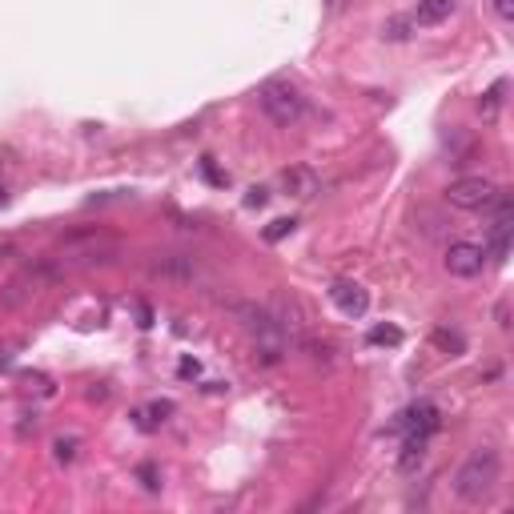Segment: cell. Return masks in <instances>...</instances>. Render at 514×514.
<instances>
[{
    "label": "cell",
    "instance_id": "obj_3",
    "mask_svg": "<svg viewBox=\"0 0 514 514\" xmlns=\"http://www.w3.org/2000/svg\"><path fill=\"white\" fill-rule=\"evenodd\" d=\"M257 105H261V113H266L274 125H297L305 113V101H302V92H297L289 81H266V85L257 89Z\"/></svg>",
    "mask_w": 514,
    "mask_h": 514
},
{
    "label": "cell",
    "instance_id": "obj_24",
    "mask_svg": "<svg viewBox=\"0 0 514 514\" xmlns=\"http://www.w3.org/2000/svg\"><path fill=\"white\" fill-rule=\"evenodd\" d=\"M266 198H269V193H266V189H249V198H246V205H266Z\"/></svg>",
    "mask_w": 514,
    "mask_h": 514
},
{
    "label": "cell",
    "instance_id": "obj_2",
    "mask_svg": "<svg viewBox=\"0 0 514 514\" xmlns=\"http://www.w3.org/2000/svg\"><path fill=\"white\" fill-rule=\"evenodd\" d=\"M121 254V238L105 229H77L61 238L57 246V266H105Z\"/></svg>",
    "mask_w": 514,
    "mask_h": 514
},
{
    "label": "cell",
    "instance_id": "obj_6",
    "mask_svg": "<svg viewBox=\"0 0 514 514\" xmlns=\"http://www.w3.org/2000/svg\"><path fill=\"white\" fill-rule=\"evenodd\" d=\"M486 266V249L474 246V241H454L451 249H446V269H451V277H479Z\"/></svg>",
    "mask_w": 514,
    "mask_h": 514
},
{
    "label": "cell",
    "instance_id": "obj_23",
    "mask_svg": "<svg viewBox=\"0 0 514 514\" xmlns=\"http://www.w3.org/2000/svg\"><path fill=\"white\" fill-rule=\"evenodd\" d=\"M8 257H16V246H13V241H0V266H5Z\"/></svg>",
    "mask_w": 514,
    "mask_h": 514
},
{
    "label": "cell",
    "instance_id": "obj_15",
    "mask_svg": "<svg viewBox=\"0 0 514 514\" xmlns=\"http://www.w3.org/2000/svg\"><path fill=\"white\" fill-rule=\"evenodd\" d=\"M370 342H373V345H398V342H402V330H398V325H373V330H370Z\"/></svg>",
    "mask_w": 514,
    "mask_h": 514
},
{
    "label": "cell",
    "instance_id": "obj_17",
    "mask_svg": "<svg viewBox=\"0 0 514 514\" xmlns=\"http://www.w3.org/2000/svg\"><path fill=\"white\" fill-rule=\"evenodd\" d=\"M297 221L294 218H277V221H269V229H266V241H282L286 233H294Z\"/></svg>",
    "mask_w": 514,
    "mask_h": 514
},
{
    "label": "cell",
    "instance_id": "obj_9",
    "mask_svg": "<svg viewBox=\"0 0 514 514\" xmlns=\"http://www.w3.org/2000/svg\"><path fill=\"white\" fill-rule=\"evenodd\" d=\"M282 185H286L289 193H294L297 201H310L314 193H317V173L305 170V165H294V170L282 173Z\"/></svg>",
    "mask_w": 514,
    "mask_h": 514
},
{
    "label": "cell",
    "instance_id": "obj_25",
    "mask_svg": "<svg viewBox=\"0 0 514 514\" xmlns=\"http://www.w3.org/2000/svg\"><path fill=\"white\" fill-rule=\"evenodd\" d=\"M345 5V0H330V8H342Z\"/></svg>",
    "mask_w": 514,
    "mask_h": 514
},
{
    "label": "cell",
    "instance_id": "obj_16",
    "mask_svg": "<svg viewBox=\"0 0 514 514\" xmlns=\"http://www.w3.org/2000/svg\"><path fill=\"white\" fill-rule=\"evenodd\" d=\"M77 451H81L77 438H57V442H53V458H57V462H73Z\"/></svg>",
    "mask_w": 514,
    "mask_h": 514
},
{
    "label": "cell",
    "instance_id": "obj_12",
    "mask_svg": "<svg viewBox=\"0 0 514 514\" xmlns=\"http://www.w3.org/2000/svg\"><path fill=\"white\" fill-rule=\"evenodd\" d=\"M426 442L430 438H422V434H406V446H402V454H398V470L402 474L418 470V466L426 462Z\"/></svg>",
    "mask_w": 514,
    "mask_h": 514
},
{
    "label": "cell",
    "instance_id": "obj_22",
    "mask_svg": "<svg viewBox=\"0 0 514 514\" xmlns=\"http://www.w3.org/2000/svg\"><path fill=\"white\" fill-rule=\"evenodd\" d=\"M198 373H201V366H198L193 358H185V362H181V378H198Z\"/></svg>",
    "mask_w": 514,
    "mask_h": 514
},
{
    "label": "cell",
    "instance_id": "obj_1",
    "mask_svg": "<svg viewBox=\"0 0 514 514\" xmlns=\"http://www.w3.org/2000/svg\"><path fill=\"white\" fill-rule=\"evenodd\" d=\"M499 474H502L499 451H490V446H479V451L466 458L462 466H458V474H454V494L474 507V502L490 499V490L499 486Z\"/></svg>",
    "mask_w": 514,
    "mask_h": 514
},
{
    "label": "cell",
    "instance_id": "obj_7",
    "mask_svg": "<svg viewBox=\"0 0 514 514\" xmlns=\"http://www.w3.org/2000/svg\"><path fill=\"white\" fill-rule=\"evenodd\" d=\"M330 302L338 305L345 317H366V310H370V294L358 282H334L330 286Z\"/></svg>",
    "mask_w": 514,
    "mask_h": 514
},
{
    "label": "cell",
    "instance_id": "obj_26",
    "mask_svg": "<svg viewBox=\"0 0 514 514\" xmlns=\"http://www.w3.org/2000/svg\"><path fill=\"white\" fill-rule=\"evenodd\" d=\"M0 198H5V185H0Z\"/></svg>",
    "mask_w": 514,
    "mask_h": 514
},
{
    "label": "cell",
    "instance_id": "obj_5",
    "mask_svg": "<svg viewBox=\"0 0 514 514\" xmlns=\"http://www.w3.org/2000/svg\"><path fill=\"white\" fill-rule=\"evenodd\" d=\"M494 198H499V185L490 177H458V181L446 185V201L454 209H486Z\"/></svg>",
    "mask_w": 514,
    "mask_h": 514
},
{
    "label": "cell",
    "instance_id": "obj_19",
    "mask_svg": "<svg viewBox=\"0 0 514 514\" xmlns=\"http://www.w3.org/2000/svg\"><path fill=\"white\" fill-rule=\"evenodd\" d=\"M494 13L499 21H514V0H494Z\"/></svg>",
    "mask_w": 514,
    "mask_h": 514
},
{
    "label": "cell",
    "instance_id": "obj_18",
    "mask_svg": "<svg viewBox=\"0 0 514 514\" xmlns=\"http://www.w3.org/2000/svg\"><path fill=\"white\" fill-rule=\"evenodd\" d=\"M434 345L438 350H451V354H462V338L451 330H434Z\"/></svg>",
    "mask_w": 514,
    "mask_h": 514
},
{
    "label": "cell",
    "instance_id": "obj_10",
    "mask_svg": "<svg viewBox=\"0 0 514 514\" xmlns=\"http://www.w3.org/2000/svg\"><path fill=\"white\" fill-rule=\"evenodd\" d=\"M451 13H454V0H418L414 24H422V29H434V24L451 21Z\"/></svg>",
    "mask_w": 514,
    "mask_h": 514
},
{
    "label": "cell",
    "instance_id": "obj_14",
    "mask_svg": "<svg viewBox=\"0 0 514 514\" xmlns=\"http://www.w3.org/2000/svg\"><path fill=\"white\" fill-rule=\"evenodd\" d=\"M502 89H507V81H494V85H490V92H486V97H482V117L486 121H494V117H499V105H502Z\"/></svg>",
    "mask_w": 514,
    "mask_h": 514
},
{
    "label": "cell",
    "instance_id": "obj_4",
    "mask_svg": "<svg viewBox=\"0 0 514 514\" xmlns=\"http://www.w3.org/2000/svg\"><path fill=\"white\" fill-rule=\"evenodd\" d=\"M61 277V269L53 266V261H36V266H24L21 274L13 277V282L5 286V305H21L29 302V297H36L41 289H49L53 282Z\"/></svg>",
    "mask_w": 514,
    "mask_h": 514
},
{
    "label": "cell",
    "instance_id": "obj_20",
    "mask_svg": "<svg viewBox=\"0 0 514 514\" xmlns=\"http://www.w3.org/2000/svg\"><path fill=\"white\" fill-rule=\"evenodd\" d=\"M386 36H390V41H406V21H390Z\"/></svg>",
    "mask_w": 514,
    "mask_h": 514
},
{
    "label": "cell",
    "instance_id": "obj_11",
    "mask_svg": "<svg viewBox=\"0 0 514 514\" xmlns=\"http://www.w3.org/2000/svg\"><path fill=\"white\" fill-rule=\"evenodd\" d=\"M149 269H153L157 277H181V282H185V277H193V274H198V266H193V257H185V254H165V257H157Z\"/></svg>",
    "mask_w": 514,
    "mask_h": 514
},
{
    "label": "cell",
    "instance_id": "obj_21",
    "mask_svg": "<svg viewBox=\"0 0 514 514\" xmlns=\"http://www.w3.org/2000/svg\"><path fill=\"white\" fill-rule=\"evenodd\" d=\"M141 482H145V490H161V482H157V470H153V466H141Z\"/></svg>",
    "mask_w": 514,
    "mask_h": 514
},
{
    "label": "cell",
    "instance_id": "obj_13",
    "mask_svg": "<svg viewBox=\"0 0 514 514\" xmlns=\"http://www.w3.org/2000/svg\"><path fill=\"white\" fill-rule=\"evenodd\" d=\"M170 414H173V402H153L149 410H141V414H137V426H141V430H157Z\"/></svg>",
    "mask_w": 514,
    "mask_h": 514
},
{
    "label": "cell",
    "instance_id": "obj_8",
    "mask_svg": "<svg viewBox=\"0 0 514 514\" xmlns=\"http://www.w3.org/2000/svg\"><path fill=\"white\" fill-rule=\"evenodd\" d=\"M398 430H406V434H422L430 438L438 430V410L430 406V402H418V406H410L406 414L398 418Z\"/></svg>",
    "mask_w": 514,
    "mask_h": 514
}]
</instances>
